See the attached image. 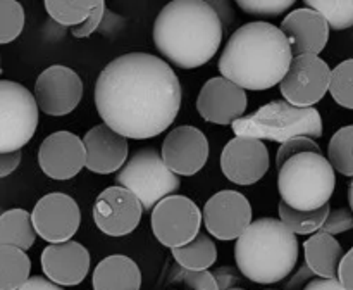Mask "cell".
<instances>
[{"label": "cell", "instance_id": "obj_1", "mask_svg": "<svg viewBox=\"0 0 353 290\" xmlns=\"http://www.w3.org/2000/svg\"><path fill=\"white\" fill-rule=\"evenodd\" d=\"M95 107L103 124L133 140L168 130L181 107V83L157 55L130 52L110 61L95 83Z\"/></svg>", "mask_w": 353, "mask_h": 290}, {"label": "cell", "instance_id": "obj_2", "mask_svg": "<svg viewBox=\"0 0 353 290\" xmlns=\"http://www.w3.org/2000/svg\"><path fill=\"white\" fill-rule=\"evenodd\" d=\"M293 55L278 26L264 21L238 28L219 59L223 78L241 90H269L279 85Z\"/></svg>", "mask_w": 353, "mask_h": 290}, {"label": "cell", "instance_id": "obj_3", "mask_svg": "<svg viewBox=\"0 0 353 290\" xmlns=\"http://www.w3.org/2000/svg\"><path fill=\"white\" fill-rule=\"evenodd\" d=\"M223 37V26L207 0H174L154 23L155 47L181 69L207 64L219 50Z\"/></svg>", "mask_w": 353, "mask_h": 290}, {"label": "cell", "instance_id": "obj_4", "mask_svg": "<svg viewBox=\"0 0 353 290\" xmlns=\"http://www.w3.org/2000/svg\"><path fill=\"white\" fill-rule=\"evenodd\" d=\"M234 261L241 275L252 282L278 283L299 262V240L276 218H259L236 238Z\"/></svg>", "mask_w": 353, "mask_h": 290}, {"label": "cell", "instance_id": "obj_5", "mask_svg": "<svg viewBox=\"0 0 353 290\" xmlns=\"http://www.w3.org/2000/svg\"><path fill=\"white\" fill-rule=\"evenodd\" d=\"M336 176L323 154L303 152L279 168L281 200L296 211H316L330 204Z\"/></svg>", "mask_w": 353, "mask_h": 290}, {"label": "cell", "instance_id": "obj_6", "mask_svg": "<svg viewBox=\"0 0 353 290\" xmlns=\"http://www.w3.org/2000/svg\"><path fill=\"white\" fill-rule=\"evenodd\" d=\"M231 128L236 137L283 144L295 137L319 138L323 119L316 107H295L285 100H274L236 119Z\"/></svg>", "mask_w": 353, "mask_h": 290}, {"label": "cell", "instance_id": "obj_7", "mask_svg": "<svg viewBox=\"0 0 353 290\" xmlns=\"http://www.w3.org/2000/svg\"><path fill=\"white\" fill-rule=\"evenodd\" d=\"M116 183L133 193L147 211L154 209L155 204L165 197L174 195L181 186L179 176L165 168L154 147L141 148L128 159L117 171Z\"/></svg>", "mask_w": 353, "mask_h": 290}, {"label": "cell", "instance_id": "obj_8", "mask_svg": "<svg viewBox=\"0 0 353 290\" xmlns=\"http://www.w3.org/2000/svg\"><path fill=\"white\" fill-rule=\"evenodd\" d=\"M38 128L33 93L17 81L0 79V154L21 151Z\"/></svg>", "mask_w": 353, "mask_h": 290}, {"label": "cell", "instance_id": "obj_9", "mask_svg": "<svg viewBox=\"0 0 353 290\" xmlns=\"http://www.w3.org/2000/svg\"><path fill=\"white\" fill-rule=\"evenodd\" d=\"M202 226V211L185 195H169L152 209V231L162 245L178 249L190 244Z\"/></svg>", "mask_w": 353, "mask_h": 290}, {"label": "cell", "instance_id": "obj_10", "mask_svg": "<svg viewBox=\"0 0 353 290\" xmlns=\"http://www.w3.org/2000/svg\"><path fill=\"white\" fill-rule=\"evenodd\" d=\"M330 66L319 55H296L279 81L285 102L295 107H314L326 95Z\"/></svg>", "mask_w": 353, "mask_h": 290}, {"label": "cell", "instance_id": "obj_11", "mask_svg": "<svg viewBox=\"0 0 353 290\" xmlns=\"http://www.w3.org/2000/svg\"><path fill=\"white\" fill-rule=\"evenodd\" d=\"M30 214L34 233L48 244L69 242L81 224L78 202L62 192H52L41 197Z\"/></svg>", "mask_w": 353, "mask_h": 290}, {"label": "cell", "instance_id": "obj_12", "mask_svg": "<svg viewBox=\"0 0 353 290\" xmlns=\"http://www.w3.org/2000/svg\"><path fill=\"white\" fill-rule=\"evenodd\" d=\"M83 81L74 69L55 64L43 69L34 81L33 99L38 110L48 116H65L78 107Z\"/></svg>", "mask_w": 353, "mask_h": 290}, {"label": "cell", "instance_id": "obj_13", "mask_svg": "<svg viewBox=\"0 0 353 290\" xmlns=\"http://www.w3.org/2000/svg\"><path fill=\"white\" fill-rule=\"evenodd\" d=\"M141 214L143 207L137 197L117 185L102 190L93 204V221L109 237H124L137 230Z\"/></svg>", "mask_w": 353, "mask_h": 290}, {"label": "cell", "instance_id": "obj_14", "mask_svg": "<svg viewBox=\"0 0 353 290\" xmlns=\"http://www.w3.org/2000/svg\"><path fill=\"white\" fill-rule=\"evenodd\" d=\"M202 220L209 235L219 240H236L252 223V206L243 193L221 190L205 202Z\"/></svg>", "mask_w": 353, "mask_h": 290}, {"label": "cell", "instance_id": "obj_15", "mask_svg": "<svg viewBox=\"0 0 353 290\" xmlns=\"http://www.w3.org/2000/svg\"><path fill=\"white\" fill-rule=\"evenodd\" d=\"M159 154L165 168L176 176H193L209 159V140L202 130L183 124L169 131Z\"/></svg>", "mask_w": 353, "mask_h": 290}, {"label": "cell", "instance_id": "obj_16", "mask_svg": "<svg viewBox=\"0 0 353 290\" xmlns=\"http://www.w3.org/2000/svg\"><path fill=\"white\" fill-rule=\"evenodd\" d=\"M221 169L236 185H254L269 169L268 147L255 138H233L221 152Z\"/></svg>", "mask_w": 353, "mask_h": 290}, {"label": "cell", "instance_id": "obj_17", "mask_svg": "<svg viewBox=\"0 0 353 290\" xmlns=\"http://www.w3.org/2000/svg\"><path fill=\"white\" fill-rule=\"evenodd\" d=\"M86 155L83 142L71 131H55L41 142L38 148V164L52 180H71L85 168Z\"/></svg>", "mask_w": 353, "mask_h": 290}, {"label": "cell", "instance_id": "obj_18", "mask_svg": "<svg viewBox=\"0 0 353 290\" xmlns=\"http://www.w3.org/2000/svg\"><path fill=\"white\" fill-rule=\"evenodd\" d=\"M248 99L245 90L228 81L223 76L210 78L202 86L196 99V110L205 121L221 126H230L243 117Z\"/></svg>", "mask_w": 353, "mask_h": 290}, {"label": "cell", "instance_id": "obj_19", "mask_svg": "<svg viewBox=\"0 0 353 290\" xmlns=\"http://www.w3.org/2000/svg\"><path fill=\"white\" fill-rule=\"evenodd\" d=\"M41 269L48 282L62 289L79 285L90 271V252L74 240L50 244L41 252Z\"/></svg>", "mask_w": 353, "mask_h": 290}, {"label": "cell", "instance_id": "obj_20", "mask_svg": "<svg viewBox=\"0 0 353 290\" xmlns=\"http://www.w3.org/2000/svg\"><path fill=\"white\" fill-rule=\"evenodd\" d=\"M281 33L288 40L293 57L319 55L330 40V26L319 12L302 7L295 9L281 21Z\"/></svg>", "mask_w": 353, "mask_h": 290}, {"label": "cell", "instance_id": "obj_21", "mask_svg": "<svg viewBox=\"0 0 353 290\" xmlns=\"http://www.w3.org/2000/svg\"><path fill=\"white\" fill-rule=\"evenodd\" d=\"M81 142L86 155L85 168L97 175L119 171L128 161V140L105 124L86 131Z\"/></svg>", "mask_w": 353, "mask_h": 290}, {"label": "cell", "instance_id": "obj_22", "mask_svg": "<svg viewBox=\"0 0 353 290\" xmlns=\"http://www.w3.org/2000/svg\"><path fill=\"white\" fill-rule=\"evenodd\" d=\"M92 283L93 290H140L141 271L128 255L112 254L97 264Z\"/></svg>", "mask_w": 353, "mask_h": 290}, {"label": "cell", "instance_id": "obj_23", "mask_svg": "<svg viewBox=\"0 0 353 290\" xmlns=\"http://www.w3.org/2000/svg\"><path fill=\"white\" fill-rule=\"evenodd\" d=\"M305 262L314 275L323 280L336 278L338 262L343 258V247L340 242L324 231H316L310 238L303 242Z\"/></svg>", "mask_w": 353, "mask_h": 290}, {"label": "cell", "instance_id": "obj_24", "mask_svg": "<svg viewBox=\"0 0 353 290\" xmlns=\"http://www.w3.org/2000/svg\"><path fill=\"white\" fill-rule=\"evenodd\" d=\"M34 238L37 233L28 211L16 207L0 214V245H9L26 252L34 244Z\"/></svg>", "mask_w": 353, "mask_h": 290}, {"label": "cell", "instance_id": "obj_25", "mask_svg": "<svg viewBox=\"0 0 353 290\" xmlns=\"http://www.w3.org/2000/svg\"><path fill=\"white\" fill-rule=\"evenodd\" d=\"M171 252L179 268L188 269V271L209 269L217 261L216 242L210 238L209 233H203V231H199V235L190 244L171 249Z\"/></svg>", "mask_w": 353, "mask_h": 290}, {"label": "cell", "instance_id": "obj_26", "mask_svg": "<svg viewBox=\"0 0 353 290\" xmlns=\"http://www.w3.org/2000/svg\"><path fill=\"white\" fill-rule=\"evenodd\" d=\"M31 273V259L21 249L0 245V290H17Z\"/></svg>", "mask_w": 353, "mask_h": 290}, {"label": "cell", "instance_id": "obj_27", "mask_svg": "<svg viewBox=\"0 0 353 290\" xmlns=\"http://www.w3.org/2000/svg\"><path fill=\"white\" fill-rule=\"evenodd\" d=\"M279 221L292 231L293 235H310L321 230L327 213H330V204L319 207L316 211H296L286 206L285 202H279Z\"/></svg>", "mask_w": 353, "mask_h": 290}, {"label": "cell", "instance_id": "obj_28", "mask_svg": "<svg viewBox=\"0 0 353 290\" xmlns=\"http://www.w3.org/2000/svg\"><path fill=\"white\" fill-rule=\"evenodd\" d=\"M100 0H47V14L61 26L76 28L86 21Z\"/></svg>", "mask_w": 353, "mask_h": 290}, {"label": "cell", "instance_id": "obj_29", "mask_svg": "<svg viewBox=\"0 0 353 290\" xmlns=\"http://www.w3.org/2000/svg\"><path fill=\"white\" fill-rule=\"evenodd\" d=\"M352 147H353V126L340 128L336 133L333 135L330 142V148H327V162L333 168V171H338L340 175L352 176L353 175V157H352Z\"/></svg>", "mask_w": 353, "mask_h": 290}, {"label": "cell", "instance_id": "obj_30", "mask_svg": "<svg viewBox=\"0 0 353 290\" xmlns=\"http://www.w3.org/2000/svg\"><path fill=\"white\" fill-rule=\"evenodd\" d=\"M305 6L319 12L330 30H348L353 24L352 0H305Z\"/></svg>", "mask_w": 353, "mask_h": 290}, {"label": "cell", "instance_id": "obj_31", "mask_svg": "<svg viewBox=\"0 0 353 290\" xmlns=\"http://www.w3.org/2000/svg\"><path fill=\"white\" fill-rule=\"evenodd\" d=\"M352 72L353 61L347 59L330 72V85L327 92L333 95L334 102L340 104L345 109H353V93H352Z\"/></svg>", "mask_w": 353, "mask_h": 290}, {"label": "cell", "instance_id": "obj_32", "mask_svg": "<svg viewBox=\"0 0 353 290\" xmlns=\"http://www.w3.org/2000/svg\"><path fill=\"white\" fill-rule=\"evenodd\" d=\"M24 30V7L16 0H0V44H10Z\"/></svg>", "mask_w": 353, "mask_h": 290}, {"label": "cell", "instance_id": "obj_33", "mask_svg": "<svg viewBox=\"0 0 353 290\" xmlns=\"http://www.w3.org/2000/svg\"><path fill=\"white\" fill-rule=\"evenodd\" d=\"M236 6L250 16L276 17L295 6V0H236Z\"/></svg>", "mask_w": 353, "mask_h": 290}, {"label": "cell", "instance_id": "obj_34", "mask_svg": "<svg viewBox=\"0 0 353 290\" xmlns=\"http://www.w3.org/2000/svg\"><path fill=\"white\" fill-rule=\"evenodd\" d=\"M303 152H314V154H321V147L316 140L309 137H295L290 140L283 142L279 147L278 154H276V166L278 169L285 164L288 159L295 157V155L303 154Z\"/></svg>", "mask_w": 353, "mask_h": 290}, {"label": "cell", "instance_id": "obj_35", "mask_svg": "<svg viewBox=\"0 0 353 290\" xmlns=\"http://www.w3.org/2000/svg\"><path fill=\"white\" fill-rule=\"evenodd\" d=\"M174 280H179V282L188 285V289L192 290H219L216 278H214V275L209 271V269H202V271H188V269L181 268L178 273H176Z\"/></svg>", "mask_w": 353, "mask_h": 290}, {"label": "cell", "instance_id": "obj_36", "mask_svg": "<svg viewBox=\"0 0 353 290\" xmlns=\"http://www.w3.org/2000/svg\"><path fill=\"white\" fill-rule=\"evenodd\" d=\"M352 228H353V216L350 211L334 209L327 213L326 220H324L323 226H321V231L334 237V235L345 233V231L352 230Z\"/></svg>", "mask_w": 353, "mask_h": 290}, {"label": "cell", "instance_id": "obj_37", "mask_svg": "<svg viewBox=\"0 0 353 290\" xmlns=\"http://www.w3.org/2000/svg\"><path fill=\"white\" fill-rule=\"evenodd\" d=\"M105 14H107L105 2H102V0H100V3L92 10V12H90V16L86 17L85 23L79 24V26H76V28H71L72 37L86 38V37H90L92 33H95V31L100 28V24H102Z\"/></svg>", "mask_w": 353, "mask_h": 290}, {"label": "cell", "instance_id": "obj_38", "mask_svg": "<svg viewBox=\"0 0 353 290\" xmlns=\"http://www.w3.org/2000/svg\"><path fill=\"white\" fill-rule=\"evenodd\" d=\"M352 264H353V251L345 252L341 261L338 262L336 268V280L340 282V285L343 287L345 290H353V271H352Z\"/></svg>", "mask_w": 353, "mask_h": 290}, {"label": "cell", "instance_id": "obj_39", "mask_svg": "<svg viewBox=\"0 0 353 290\" xmlns=\"http://www.w3.org/2000/svg\"><path fill=\"white\" fill-rule=\"evenodd\" d=\"M207 3H209V6L212 7L214 12H216L221 26H223V31L228 30V28L234 23V10L230 2H226V0H209Z\"/></svg>", "mask_w": 353, "mask_h": 290}, {"label": "cell", "instance_id": "obj_40", "mask_svg": "<svg viewBox=\"0 0 353 290\" xmlns=\"http://www.w3.org/2000/svg\"><path fill=\"white\" fill-rule=\"evenodd\" d=\"M212 275H214V278H216L219 290L233 289L234 283H236L238 280H240V276H238L236 269L230 268V266H223V268H217L216 271L212 273Z\"/></svg>", "mask_w": 353, "mask_h": 290}, {"label": "cell", "instance_id": "obj_41", "mask_svg": "<svg viewBox=\"0 0 353 290\" xmlns=\"http://www.w3.org/2000/svg\"><path fill=\"white\" fill-rule=\"evenodd\" d=\"M21 151L16 152H7V154H0V178L12 175L21 164Z\"/></svg>", "mask_w": 353, "mask_h": 290}, {"label": "cell", "instance_id": "obj_42", "mask_svg": "<svg viewBox=\"0 0 353 290\" xmlns=\"http://www.w3.org/2000/svg\"><path fill=\"white\" fill-rule=\"evenodd\" d=\"M17 290H64L62 287L48 282L45 276H30L24 285H21Z\"/></svg>", "mask_w": 353, "mask_h": 290}, {"label": "cell", "instance_id": "obj_43", "mask_svg": "<svg viewBox=\"0 0 353 290\" xmlns=\"http://www.w3.org/2000/svg\"><path fill=\"white\" fill-rule=\"evenodd\" d=\"M303 290H345V289L340 285V282H338L336 278H331V280L319 278V280H312V282H310Z\"/></svg>", "mask_w": 353, "mask_h": 290}, {"label": "cell", "instance_id": "obj_44", "mask_svg": "<svg viewBox=\"0 0 353 290\" xmlns=\"http://www.w3.org/2000/svg\"><path fill=\"white\" fill-rule=\"evenodd\" d=\"M0 75H2V64H0Z\"/></svg>", "mask_w": 353, "mask_h": 290}, {"label": "cell", "instance_id": "obj_45", "mask_svg": "<svg viewBox=\"0 0 353 290\" xmlns=\"http://www.w3.org/2000/svg\"><path fill=\"white\" fill-rule=\"evenodd\" d=\"M230 290H243V289H230Z\"/></svg>", "mask_w": 353, "mask_h": 290}]
</instances>
